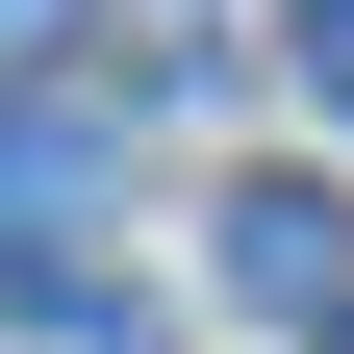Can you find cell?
<instances>
[{"label":"cell","instance_id":"3957f363","mask_svg":"<svg viewBox=\"0 0 354 354\" xmlns=\"http://www.w3.org/2000/svg\"><path fill=\"white\" fill-rule=\"evenodd\" d=\"M51 51H76V0H0V76H51Z\"/></svg>","mask_w":354,"mask_h":354},{"label":"cell","instance_id":"7a4b0ae2","mask_svg":"<svg viewBox=\"0 0 354 354\" xmlns=\"http://www.w3.org/2000/svg\"><path fill=\"white\" fill-rule=\"evenodd\" d=\"M228 304H279V329L354 304V203H329V177H253V203H228Z\"/></svg>","mask_w":354,"mask_h":354},{"label":"cell","instance_id":"6da1fadb","mask_svg":"<svg viewBox=\"0 0 354 354\" xmlns=\"http://www.w3.org/2000/svg\"><path fill=\"white\" fill-rule=\"evenodd\" d=\"M127 203V127L76 76H0V279H76V228Z\"/></svg>","mask_w":354,"mask_h":354},{"label":"cell","instance_id":"277c9868","mask_svg":"<svg viewBox=\"0 0 354 354\" xmlns=\"http://www.w3.org/2000/svg\"><path fill=\"white\" fill-rule=\"evenodd\" d=\"M279 51H304V76H329V102H354V0H304V26H279Z\"/></svg>","mask_w":354,"mask_h":354},{"label":"cell","instance_id":"5b68a950","mask_svg":"<svg viewBox=\"0 0 354 354\" xmlns=\"http://www.w3.org/2000/svg\"><path fill=\"white\" fill-rule=\"evenodd\" d=\"M304 354H354V304H329V329H304Z\"/></svg>","mask_w":354,"mask_h":354}]
</instances>
